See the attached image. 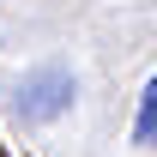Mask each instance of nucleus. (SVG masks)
Returning <instances> with one entry per match:
<instances>
[{
	"instance_id": "obj_1",
	"label": "nucleus",
	"mask_w": 157,
	"mask_h": 157,
	"mask_svg": "<svg viewBox=\"0 0 157 157\" xmlns=\"http://www.w3.org/2000/svg\"><path fill=\"white\" fill-rule=\"evenodd\" d=\"M73 97H78V85H73V73L67 67H30V73H18V115L36 127V121H55V115H67L73 109Z\"/></svg>"
},
{
	"instance_id": "obj_2",
	"label": "nucleus",
	"mask_w": 157,
	"mask_h": 157,
	"mask_svg": "<svg viewBox=\"0 0 157 157\" xmlns=\"http://www.w3.org/2000/svg\"><path fill=\"white\" fill-rule=\"evenodd\" d=\"M133 145H145V151L157 145V78L145 85V97H139V121H133Z\"/></svg>"
}]
</instances>
